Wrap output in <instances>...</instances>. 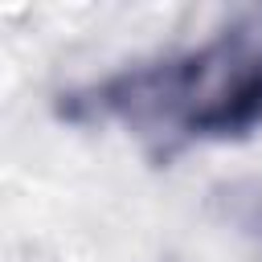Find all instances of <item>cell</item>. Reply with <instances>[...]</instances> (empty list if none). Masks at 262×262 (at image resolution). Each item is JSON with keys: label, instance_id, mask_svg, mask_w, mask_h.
<instances>
[{"label": "cell", "instance_id": "obj_1", "mask_svg": "<svg viewBox=\"0 0 262 262\" xmlns=\"http://www.w3.org/2000/svg\"><path fill=\"white\" fill-rule=\"evenodd\" d=\"M74 119H115L139 135L242 139L262 127V4L225 20L209 41L119 70L61 106Z\"/></svg>", "mask_w": 262, "mask_h": 262}, {"label": "cell", "instance_id": "obj_2", "mask_svg": "<svg viewBox=\"0 0 262 262\" xmlns=\"http://www.w3.org/2000/svg\"><path fill=\"white\" fill-rule=\"evenodd\" d=\"M225 213L246 225L250 233H262V180H250V184H237L225 192Z\"/></svg>", "mask_w": 262, "mask_h": 262}]
</instances>
